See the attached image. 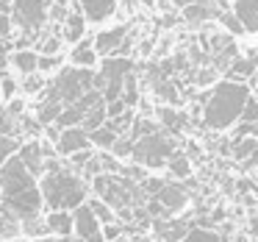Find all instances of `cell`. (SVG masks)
<instances>
[{"label":"cell","instance_id":"1","mask_svg":"<svg viewBox=\"0 0 258 242\" xmlns=\"http://www.w3.org/2000/svg\"><path fill=\"white\" fill-rule=\"evenodd\" d=\"M0 206L14 212L20 225L42 214V192L36 178L25 170L17 151L0 164Z\"/></svg>","mask_w":258,"mask_h":242},{"label":"cell","instance_id":"39","mask_svg":"<svg viewBox=\"0 0 258 242\" xmlns=\"http://www.w3.org/2000/svg\"><path fill=\"white\" fill-rule=\"evenodd\" d=\"M14 89H17L14 78H9V75H0V101H12V98H14Z\"/></svg>","mask_w":258,"mask_h":242},{"label":"cell","instance_id":"33","mask_svg":"<svg viewBox=\"0 0 258 242\" xmlns=\"http://www.w3.org/2000/svg\"><path fill=\"white\" fill-rule=\"evenodd\" d=\"M156 92H158L161 98H167L169 103H175V106L180 103V98H178V89H175V84H169L167 78H158V81H156Z\"/></svg>","mask_w":258,"mask_h":242},{"label":"cell","instance_id":"24","mask_svg":"<svg viewBox=\"0 0 258 242\" xmlns=\"http://www.w3.org/2000/svg\"><path fill=\"white\" fill-rule=\"evenodd\" d=\"M214 17V9L208 3H186L183 6V20L186 23H203V20Z\"/></svg>","mask_w":258,"mask_h":242},{"label":"cell","instance_id":"29","mask_svg":"<svg viewBox=\"0 0 258 242\" xmlns=\"http://www.w3.org/2000/svg\"><path fill=\"white\" fill-rule=\"evenodd\" d=\"M45 84H47V81L42 78L39 70H36V75L34 73H25V78L20 81V89L28 92V95H36V92H45Z\"/></svg>","mask_w":258,"mask_h":242},{"label":"cell","instance_id":"4","mask_svg":"<svg viewBox=\"0 0 258 242\" xmlns=\"http://www.w3.org/2000/svg\"><path fill=\"white\" fill-rule=\"evenodd\" d=\"M47 6H50V0H14L9 17H12V25H17L23 31V36L17 39L14 51L36 45V39H39L42 28L47 23Z\"/></svg>","mask_w":258,"mask_h":242},{"label":"cell","instance_id":"21","mask_svg":"<svg viewBox=\"0 0 258 242\" xmlns=\"http://www.w3.org/2000/svg\"><path fill=\"white\" fill-rule=\"evenodd\" d=\"M61 106H64L61 101H56V98L45 95V101H42V103H39V109H36V120H39L42 125H50L53 120L58 117V112H61Z\"/></svg>","mask_w":258,"mask_h":242},{"label":"cell","instance_id":"23","mask_svg":"<svg viewBox=\"0 0 258 242\" xmlns=\"http://www.w3.org/2000/svg\"><path fill=\"white\" fill-rule=\"evenodd\" d=\"M164 167L169 170V175H172V178H186V175L191 173V164H189V159H186L183 153H178V151H175L172 156L167 159V164H164Z\"/></svg>","mask_w":258,"mask_h":242},{"label":"cell","instance_id":"43","mask_svg":"<svg viewBox=\"0 0 258 242\" xmlns=\"http://www.w3.org/2000/svg\"><path fill=\"white\" fill-rule=\"evenodd\" d=\"M81 170H84L86 178H95L97 173H103V164H100V159H97V156H92V159H89V162H86Z\"/></svg>","mask_w":258,"mask_h":242},{"label":"cell","instance_id":"37","mask_svg":"<svg viewBox=\"0 0 258 242\" xmlns=\"http://www.w3.org/2000/svg\"><path fill=\"white\" fill-rule=\"evenodd\" d=\"M14 51V42L9 36H0V75H6L9 70V53Z\"/></svg>","mask_w":258,"mask_h":242},{"label":"cell","instance_id":"46","mask_svg":"<svg viewBox=\"0 0 258 242\" xmlns=\"http://www.w3.org/2000/svg\"><path fill=\"white\" fill-rule=\"evenodd\" d=\"M53 3H64V6H67V3H70V0H53Z\"/></svg>","mask_w":258,"mask_h":242},{"label":"cell","instance_id":"32","mask_svg":"<svg viewBox=\"0 0 258 242\" xmlns=\"http://www.w3.org/2000/svg\"><path fill=\"white\" fill-rule=\"evenodd\" d=\"M180 242H219V236L208 228H189Z\"/></svg>","mask_w":258,"mask_h":242},{"label":"cell","instance_id":"22","mask_svg":"<svg viewBox=\"0 0 258 242\" xmlns=\"http://www.w3.org/2000/svg\"><path fill=\"white\" fill-rule=\"evenodd\" d=\"M103 120H106V103H95V106H92L89 109V112H86L84 114V117H81V128H84L86 131V134H89V131H95L97 128V125H103Z\"/></svg>","mask_w":258,"mask_h":242},{"label":"cell","instance_id":"2","mask_svg":"<svg viewBox=\"0 0 258 242\" xmlns=\"http://www.w3.org/2000/svg\"><path fill=\"white\" fill-rule=\"evenodd\" d=\"M39 192H42V206L53 209H75L86 198V181L73 167L61 164L56 156L45 159V170L39 175Z\"/></svg>","mask_w":258,"mask_h":242},{"label":"cell","instance_id":"35","mask_svg":"<svg viewBox=\"0 0 258 242\" xmlns=\"http://www.w3.org/2000/svg\"><path fill=\"white\" fill-rule=\"evenodd\" d=\"M239 120H247V123H255V120H258V101H255V95H252V92L247 95L244 106H241Z\"/></svg>","mask_w":258,"mask_h":242},{"label":"cell","instance_id":"38","mask_svg":"<svg viewBox=\"0 0 258 242\" xmlns=\"http://www.w3.org/2000/svg\"><path fill=\"white\" fill-rule=\"evenodd\" d=\"M95 156V151H92V145L89 148H81V151H75V153H70V164H73V170H81L89 159Z\"/></svg>","mask_w":258,"mask_h":242},{"label":"cell","instance_id":"47","mask_svg":"<svg viewBox=\"0 0 258 242\" xmlns=\"http://www.w3.org/2000/svg\"><path fill=\"white\" fill-rule=\"evenodd\" d=\"M136 242H150V239H142V236H136Z\"/></svg>","mask_w":258,"mask_h":242},{"label":"cell","instance_id":"12","mask_svg":"<svg viewBox=\"0 0 258 242\" xmlns=\"http://www.w3.org/2000/svg\"><path fill=\"white\" fill-rule=\"evenodd\" d=\"M84 28H86V17H84V12H81L78 0H75L73 6L67 9V17H64L58 34H61V39H67V42H78L81 36H84Z\"/></svg>","mask_w":258,"mask_h":242},{"label":"cell","instance_id":"10","mask_svg":"<svg viewBox=\"0 0 258 242\" xmlns=\"http://www.w3.org/2000/svg\"><path fill=\"white\" fill-rule=\"evenodd\" d=\"M89 134H86L84 128H75V125H67V128H61V134H58L56 139V153H61V156H70V153L81 151V148H89Z\"/></svg>","mask_w":258,"mask_h":242},{"label":"cell","instance_id":"25","mask_svg":"<svg viewBox=\"0 0 258 242\" xmlns=\"http://www.w3.org/2000/svg\"><path fill=\"white\" fill-rule=\"evenodd\" d=\"M119 98L125 101V106H136V101H139V86H136V75L134 70H128L122 78V92H119Z\"/></svg>","mask_w":258,"mask_h":242},{"label":"cell","instance_id":"31","mask_svg":"<svg viewBox=\"0 0 258 242\" xmlns=\"http://www.w3.org/2000/svg\"><path fill=\"white\" fill-rule=\"evenodd\" d=\"M61 47V36L58 34H42V39H36V53H58Z\"/></svg>","mask_w":258,"mask_h":242},{"label":"cell","instance_id":"45","mask_svg":"<svg viewBox=\"0 0 258 242\" xmlns=\"http://www.w3.org/2000/svg\"><path fill=\"white\" fill-rule=\"evenodd\" d=\"M178 6H186V3H211V0H175Z\"/></svg>","mask_w":258,"mask_h":242},{"label":"cell","instance_id":"30","mask_svg":"<svg viewBox=\"0 0 258 242\" xmlns=\"http://www.w3.org/2000/svg\"><path fill=\"white\" fill-rule=\"evenodd\" d=\"M255 136H241V139L233 142V159L236 162H241V159H247L250 153H255Z\"/></svg>","mask_w":258,"mask_h":242},{"label":"cell","instance_id":"17","mask_svg":"<svg viewBox=\"0 0 258 242\" xmlns=\"http://www.w3.org/2000/svg\"><path fill=\"white\" fill-rule=\"evenodd\" d=\"M97 53L95 47H92V39H78L73 47V56H70V62L75 64V67H95L97 64Z\"/></svg>","mask_w":258,"mask_h":242},{"label":"cell","instance_id":"40","mask_svg":"<svg viewBox=\"0 0 258 242\" xmlns=\"http://www.w3.org/2000/svg\"><path fill=\"white\" fill-rule=\"evenodd\" d=\"M217 17H219V23H225V25H228V31H233V34H241V31H244V28H241V23L230 12H219Z\"/></svg>","mask_w":258,"mask_h":242},{"label":"cell","instance_id":"15","mask_svg":"<svg viewBox=\"0 0 258 242\" xmlns=\"http://www.w3.org/2000/svg\"><path fill=\"white\" fill-rule=\"evenodd\" d=\"M81 12L86 20L92 23H103L106 17H111L114 9H117V0H78Z\"/></svg>","mask_w":258,"mask_h":242},{"label":"cell","instance_id":"28","mask_svg":"<svg viewBox=\"0 0 258 242\" xmlns=\"http://www.w3.org/2000/svg\"><path fill=\"white\" fill-rule=\"evenodd\" d=\"M89 209H92V214L97 217V223H114L117 220V214H114V209L108 206V203H103L100 198H95V201H89Z\"/></svg>","mask_w":258,"mask_h":242},{"label":"cell","instance_id":"11","mask_svg":"<svg viewBox=\"0 0 258 242\" xmlns=\"http://www.w3.org/2000/svg\"><path fill=\"white\" fill-rule=\"evenodd\" d=\"M17 156H20V162L25 164V170H28L34 178H39L42 170H45V151H42V142H36V139L25 142L23 148H17Z\"/></svg>","mask_w":258,"mask_h":242},{"label":"cell","instance_id":"42","mask_svg":"<svg viewBox=\"0 0 258 242\" xmlns=\"http://www.w3.org/2000/svg\"><path fill=\"white\" fill-rule=\"evenodd\" d=\"M106 103H108V106H106V120L108 117H117V114H122L125 109H128L122 98H114V101H106Z\"/></svg>","mask_w":258,"mask_h":242},{"label":"cell","instance_id":"36","mask_svg":"<svg viewBox=\"0 0 258 242\" xmlns=\"http://www.w3.org/2000/svg\"><path fill=\"white\" fill-rule=\"evenodd\" d=\"M58 62H61V59H58V53H39V56H36V70H39V73L56 70Z\"/></svg>","mask_w":258,"mask_h":242},{"label":"cell","instance_id":"3","mask_svg":"<svg viewBox=\"0 0 258 242\" xmlns=\"http://www.w3.org/2000/svg\"><path fill=\"white\" fill-rule=\"evenodd\" d=\"M250 92H252L250 81H219L214 86V92L208 95L206 112H203L206 128L219 131V128H228L230 123H236Z\"/></svg>","mask_w":258,"mask_h":242},{"label":"cell","instance_id":"26","mask_svg":"<svg viewBox=\"0 0 258 242\" xmlns=\"http://www.w3.org/2000/svg\"><path fill=\"white\" fill-rule=\"evenodd\" d=\"M114 139H117V134H114L108 125H97L95 131H89V142L95 148H111Z\"/></svg>","mask_w":258,"mask_h":242},{"label":"cell","instance_id":"7","mask_svg":"<svg viewBox=\"0 0 258 242\" xmlns=\"http://www.w3.org/2000/svg\"><path fill=\"white\" fill-rule=\"evenodd\" d=\"M70 214H73V234L78 236V242H103L100 223L92 214L89 203L81 201L75 209H70Z\"/></svg>","mask_w":258,"mask_h":242},{"label":"cell","instance_id":"34","mask_svg":"<svg viewBox=\"0 0 258 242\" xmlns=\"http://www.w3.org/2000/svg\"><path fill=\"white\" fill-rule=\"evenodd\" d=\"M20 148V139L17 136H9V134H0V164L6 162L14 151Z\"/></svg>","mask_w":258,"mask_h":242},{"label":"cell","instance_id":"8","mask_svg":"<svg viewBox=\"0 0 258 242\" xmlns=\"http://www.w3.org/2000/svg\"><path fill=\"white\" fill-rule=\"evenodd\" d=\"M153 198H156V201L161 203V206L167 209L169 214L180 212V209H183L186 203H189V192H186L180 184H167V181H164V184L158 186Z\"/></svg>","mask_w":258,"mask_h":242},{"label":"cell","instance_id":"13","mask_svg":"<svg viewBox=\"0 0 258 242\" xmlns=\"http://www.w3.org/2000/svg\"><path fill=\"white\" fill-rule=\"evenodd\" d=\"M233 14L241 23L244 34H255V28H258V0H233Z\"/></svg>","mask_w":258,"mask_h":242},{"label":"cell","instance_id":"20","mask_svg":"<svg viewBox=\"0 0 258 242\" xmlns=\"http://www.w3.org/2000/svg\"><path fill=\"white\" fill-rule=\"evenodd\" d=\"M236 75H241L244 81H250V84H252V78H255V53H250L247 59H236V62L230 64L228 78H236Z\"/></svg>","mask_w":258,"mask_h":242},{"label":"cell","instance_id":"9","mask_svg":"<svg viewBox=\"0 0 258 242\" xmlns=\"http://www.w3.org/2000/svg\"><path fill=\"white\" fill-rule=\"evenodd\" d=\"M153 231H156V236L161 242H180L183 239V234L189 231V220H172V214L169 217H156L153 220Z\"/></svg>","mask_w":258,"mask_h":242},{"label":"cell","instance_id":"6","mask_svg":"<svg viewBox=\"0 0 258 242\" xmlns=\"http://www.w3.org/2000/svg\"><path fill=\"white\" fill-rule=\"evenodd\" d=\"M172 153H175V139L167 136L161 128H156V131H150V134L134 139V148H131L134 162L136 164H147V167H164Z\"/></svg>","mask_w":258,"mask_h":242},{"label":"cell","instance_id":"44","mask_svg":"<svg viewBox=\"0 0 258 242\" xmlns=\"http://www.w3.org/2000/svg\"><path fill=\"white\" fill-rule=\"evenodd\" d=\"M12 34V17L0 12V36H9Z\"/></svg>","mask_w":258,"mask_h":242},{"label":"cell","instance_id":"18","mask_svg":"<svg viewBox=\"0 0 258 242\" xmlns=\"http://www.w3.org/2000/svg\"><path fill=\"white\" fill-rule=\"evenodd\" d=\"M36 56L39 53L31 51V47H17L14 53H9V64H14V70L20 73H36Z\"/></svg>","mask_w":258,"mask_h":242},{"label":"cell","instance_id":"14","mask_svg":"<svg viewBox=\"0 0 258 242\" xmlns=\"http://www.w3.org/2000/svg\"><path fill=\"white\" fill-rule=\"evenodd\" d=\"M125 34H128V31H125V25H119V28H111V31H103V34L92 36V47H95L97 56H111V53L117 51V45L122 42Z\"/></svg>","mask_w":258,"mask_h":242},{"label":"cell","instance_id":"41","mask_svg":"<svg viewBox=\"0 0 258 242\" xmlns=\"http://www.w3.org/2000/svg\"><path fill=\"white\" fill-rule=\"evenodd\" d=\"M255 134H258L255 123H247V120H241V125H236V131H233V142L241 139V136H255Z\"/></svg>","mask_w":258,"mask_h":242},{"label":"cell","instance_id":"16","mask_svg":"<svg viewBox=\"0 0 258 242\" xmlns=\"http://www.w3.org/2000/svg\"><path fill=\"white\" fill-rule=\"evenodd\" d=\"M45 225H47V234L73 236V214H70V209H53L45 217Z\"/></svg>","mask_w":258,"mask_h":242},{"label":"cell","instance_id":"19","mask_svg":"<svg viewBox=\"0 0 258 242\" xmlns=\"http://www.w3.org/2000/svg\"><path fill=\"white\" fill-rule=\"evenodd\" d=\"M20 236V220L14 217V212H9L6 206H0V242L17 239Z\"/></svg>","mask_w":258,"mask_h":242},{"label":"cell","instance_id":"5","mask_svg":"<svg viewBox=\"0 0 258 242\" xmlns=\"http://www.w3.org/2000/svg\"><path fill=\"white\" fill-rule=\"evenodd\" d=\"M45 89L50 98H56V101H61L67 106V103L78 101L86 89H95V70L75 67V64L73 67H64V70H58V75L53 81H47Z\"/></svg>","mask_w":258,"mask_h":242},{"label":"cell","instance_id":"27","mask_svg":"<svg viewBox=\"0 0 258 242\" xmlns=\"http://www.w3.org/2000/svg\"><path fill=\"white\" fill-rule=\"evenodd\" d=\"M158 120H161L167 128H172V131L183 128V125L189 123V120H186V114H178V112H172V109H167V106L158 109Z\"/></svg>","mask_w":258,"mask_h":242}]
</instances>
